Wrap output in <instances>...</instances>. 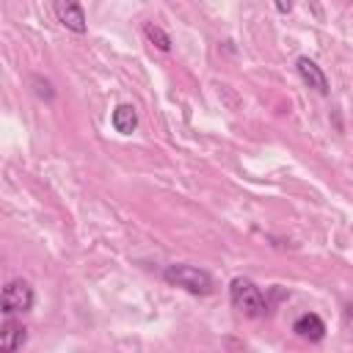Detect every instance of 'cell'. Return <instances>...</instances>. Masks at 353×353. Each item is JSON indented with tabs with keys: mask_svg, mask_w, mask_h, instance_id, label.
Here are the masks:
<instances>
[{
	"mask_svg": "<svg viewBox=\"0 0 353 353\" xmlns=\"http://www.w3.org/2000/svg\"><path fill=\"white\" fill-rule=\"evenodd\" d=\"M113 127H116V132H121V135H130L132 130H135V124H138V113H135V108L132 105H119L116 110H113Z\"/></svg>",
	"mask_w": 353,
	"mask_h": 353,
	"instance_id": "ba28073f",
	"label": "cell"
},
{
	"mask_svg": "<svg viewBox=\"0 0 353 353\" xmlns=\"http://www.w3.org/2000/svg\"><path fill=\"white\" fill-rule=\"evenodd\" d=\"M143 36H146V41H149L152 47H157L160 52H168V50H171V36H168L160 25L146 22V25H143Z\"/></svg>",
	"mask_w": 353,
	"mask_h": 353,
	"instance_id": "9c48e42d",
	"label": "cell"
},
{
	"mask_svg": "<svg viewBox=\"0 0 353 353\" xmlns=\"http://www.w3.org/2000/svg\"><path fill=\"white\" fill-rule=\"evenodd\" d=\"M163 279L171 287H179L190 295H212L215 292V281L207 270L193 268V265H168L163 270Z\"/></svg>",
	"mask_w": 353,
	"mask_h": 353,
	"instance_id": "6da1fadb",
	"label": "cell"
},
{
	"mask_svg": "<svg viewBox=\"0 0 353 353\" xmlns=\"http://www.w3.org/2000/svg\"><path fill=\"white\" fill-rule=\"evenodd\" d=\"M292 331H295L301 339H309V342H320V339L325 336V323H323L317 314L306 312V314H301V317L292 323Z\"/></svg>",
	"mask_w": 353,
	"mask_h": 353,
	"instance_id": "52a82bcc",
	"label": "cell"
},
{
	"mask_svg": "<svg viewBox=\"0 0 353 353\" xmlns=\"http://www.w3.org/2000/svg\"><path fill=\"white\" fill-rule=\"evenodd\" d=\"M33 85H36V94H39V97H44V99H52V88H50V83H47V80H41V77H33Z\"/></svg>",
	"mask_w": 353,
	"mask_h": 353,
	"instance_id": "30bf717a",
	"label": "cell"
},
{
	"mask_svg": "<svg viewBox=\"0 0 353 353\" xmlns=\"http://www.w3.org/2000/svg\"><path fill=\"white\" fill-rule=\"evenodd\" d=\"M298 74H301V80H303L309 88H314L317 94H328V77H325V72H323L312 58H306V55L298 58Z\"/></svg>",
	"mask_w": 353,
	"mask_h": 353,
	"instance_id": "8992f818",
	"label": "cell"
},
{
	"mask_svg": "<svg viewBox=\"0 0 353 353\" xmlns=\"http://www.w3.org/2000/svg\"><path fill=\"white\" fill-rule=\"evenodd\" d=\"M3 314L6 317H14V314H22L33 306V287L30 281L25 279H11L6 287H3Z\"/></svg>",
	"mask_w": 353,
	"mask_h": 353,
	"instance_id": "3957f363",
	"label": "cell"
},
{
	"mask_svg": "<svg viewBox=\"0 0 353 353\" xmlns=\"http://www.w3.org/2000/svg\"><path fill=\"white\" fill-rule=\"evenodd\" d=\"M276 8H279V11H290L292 6H290V3H276Z\"/></svg>",
	"mask_w": 353,
	"mask_h": 353,
	"instance_id": "7c38bea8",
	"label": "cell"
},
{
	"mask_svg": "<svg viewBox=\"0 0 353 353\" xmlns=\"http://www.w3.org/2000/svg\"><path fill=\"white\" fill-rule=\"evenodd\" d=\"M25 342H28V328L19 320L6 317V323L0 328V353H17Z\"/></svg>",
	"mask_w": 353,
	"mask_h": 353,
	"instance_id": "277c9868",
	"label": "cell"
},
{
	"mask_svg": "<svg viewBox=\"0 0 353 353\" xmlns=\"http://www.w3.org/2000/svg\"><path fill=\"white\" fill-rule=\"evenodd\" d=\"M55 17L63 28L74 30V33H85L88 22H85V11L80 3H55Z\"/></svg>",
	"mask_w": 353,
	"mask_h": 353,
	"instance_id": "5b68a950",
	"label": "cell"
},
{
	"mask_svg": "<svg viewBox=\"0 0 353 353\" xmlns=\"http://www.w3.org/2000/svg\"><path fill=\"white\" fill-rule=\"evenodd\" d=\"M345 323L353 328V301H347V303H345Z\"/></svg>",
	"mask_w": 353,
	"mask_h": 353,
	"instance_id": "8fae6325",
	"label": "cell"
},
{
	"mask_svg": "<svg viewBox=\"0 0 353 353\" xmlns=\"http://www.w3.org/2000/svg\"><path fill=\"white\" fill-rule=\"evenodd\" d=\"M229 298H232V306H234L240 314H245V317H262V314L268 312V301H265L262 290H259L251 279H243V276L232 279V284H229Z\"/></svg>",
	"mask_w": 353,
	"mask_h": 353,
	"instance_id": "7a4b0ae2",
	"label": "cell"
}]
</instances>
